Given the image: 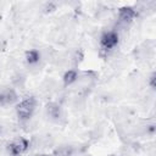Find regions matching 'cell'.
Masks as SVG:
<instances>
[{
	"mask_svg": "<svg viewBox=\"0 0 156 156\" xmlns=\"http://www.w3.org/2000/svg\"><path fill=\"white\" fill-rule=\"evenodd\" d=\"M119 41V37H118V33L117 32H113V30H110V32H106L101 35L100 38V46L102 50H112Z\"/></svg>",
	"mask_w": 156,
	"mask_h": 156,
	"instance_id": "cell-2",
	"label": "cell"
},
{
	"mask_svg": "<svg viewBox=\"0 0 156 156\" xmlns=\"http://www.w3.org/2000/svg\"><path fill=\"white\" fill-rule=\"evenodd\" d=\"M135 16H136V12H135L134 9L130 7V6H123V7H121L119 11H118V20H119V22L123 23V24L130 23V22L135 18Z\"/></svg>",
	"mask_w": 156,
	"mask_h": 156,
	"instance_id": "cell-4",
	"label": "cell"
},
{
	"mask_svg": "<svg viewBox=\"0 0 156 156\" xmlns=\"http://www.w3.org/2000/svg\"><path fill=\"white\" fill-rule=\"evenodd\" d=\"M17 101V94L12 89H4L0 90V105L1 106H7L12 105Z\"/></svg>",
	"mask_w": 156,
	"mask_h": 156,
	"instance_id": "cell-5",
	"label": "cell"
},
{
	"mask_svg": "<svg viewBox=\"0 0 156 156\" xmlns=\"http://www.w3.org/2000/svg\"><path fill=\"white\" fill-rule=\"evenodd\" d=\"M72 152H73V150H72L71 146H65V147L57 149V150L54 152L52 156H71Z\"/></svg>",
	"mask_w": 156,
	"mask_h": 156,
	"instance_id": "cell-9",
	"label": "cell"
},
{
	"mask_svg": "<svg viewBox=\"0 0 156 156\" xmlns=\"http://www.w3.org/2000/svg\"><path fill=\"white\" fill-rule=\"evenodd\" d=\"M46 115L54 121H58L63 116L61 107L55 102H50V104L46 105Z\"/></svg>",
	"mask_w": 156,
	"mask_h": 156,
	"instance_id": "cell-6",
	"label": "cell"
},
{
	"mask_svg": "<svg viewBox=\"0 0 156 156\" xmlns=\"http://www.w3.org/2000/svg\"><path fill=\"white\" fill-rule=\"evenodd\" d=\"M35 107H37V100H35L34 96H27V98H24L16 106V112H17L18 118L21 121H28L32 117Z\"/></svg>",
	"mask_w": 156,
	"mask_h": 156,
	"instance_id": "cell-1",
	"label": "cell"
},
{
	"mask_svg": "<svg viewBox=\"0 0 156 156\" xmlns=\"http://www.w3.org/2000/svg\"><path fill=\"white\" fill-rule=\"evenodd\" d=\"M24 58L28 65H37L40 61V52L38 50H27L24 54Z\"/></svg>",
	"mask_w": 156,
	"mask_h": 156,
	"instance_id": "cell-7",
	"label": "cell"
},
{
	"mask_svg": "<svg viewBox=\"0 0 156 156\" xmlns=\"http://www.w3.org/2000/svg\"><path fill=\"white\" fill-rule=\"evenodd\" d=\"M149 84H150V88L151 89H155V73H151V76L149 77Z\"/></svg>",
	"mask_w": 156,
	"mask_h": 156,
	"instance_id": "cell-10",
	"label": "cell"
},
{
	"mask_svg": "<svg viewBox=\"0 0 156 156\" xmlns=\"http://www.w3.org/2000/svg\"><path fill=\"white\" fill-rule=\"evenodd\" d=\"M62 79H63V85H65V87H68V85L73 84V83L78 79V73H77V71H74V69H68V71L65 72Z\"/></svg>",
	"mask_w": 156,
	"mask_h": 156,
	"instance_id": "cell-8",
	"label": "cell"
},
{
	"mask_svg": "<svg viewBox=\"0 0 156 156\" xmlns=\"http://www.w3.org/2000/svg\"><path fill=\"white\" fill-rule=\"evenodd\" d=\"M28 147H29L28 140H26L23 138H18L9 144V152L11 156H20L23 152H26Z\"/></svg>",
	"mask_w": 156,
	"mask_h": 156,
	"instance_id": "cell-3",
	"label": "cell"
},
{
	"mask_svg": "<svg viewBox=\"0 0 156 156\" xmlns=\"http://www.w3.org/2000/svg\"><path fill=\"white\" fill-rule=\"evenodd\" d=\"M37 156H51V155H48V154H41V155H37Z\"/></svg>",
	"mask_w": 156,
	"mask_h": 156,
	"instance_id": "cell-11",
	"label": "cell"
}]
</instances>
